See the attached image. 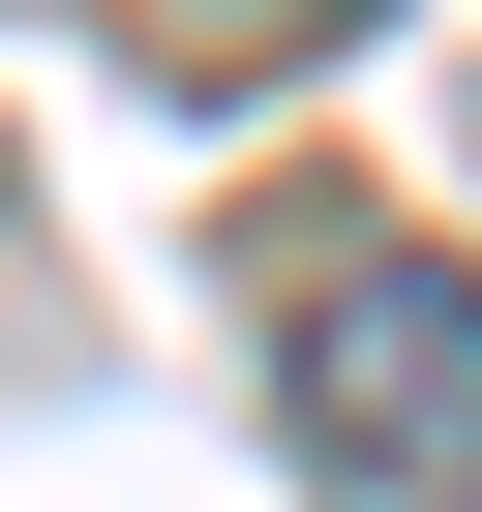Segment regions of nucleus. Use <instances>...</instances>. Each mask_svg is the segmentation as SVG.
Masks as SVG:
<instances>
[{"mask_svg":"<svg viewBox=\"0 0 482 512\" xmlns=\"http://www.w3.org/2000/svg\"><path fill=\"white\" fill-rule=\"evenodd\" d=\"M272 422L362 512H452L482 482V272H452V241H332V272L272 302Z\"/></svg>","mask_w":482,"mask_h":512,"instance_id":"nucleus-1","label":"nucleus"},{"mask_svg":"<svg viewBox=\"0 0 482 512\" xmlns=\"http://www.w3.org/2000/svg\"><path fill=\"white\" fill-rule=\"evenodd\" d=\"M272 31H362V0H272Z\"/></svg>","mask_w":482,"mask_h":512,"instance_id":"nucleus-2","label":"nucleus"}]
</instances>
